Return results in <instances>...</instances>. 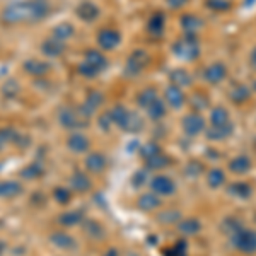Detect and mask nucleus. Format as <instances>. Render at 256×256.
I'll return each instance as SVG.
<instances>
[{
    "label": "nucleus",
    "mask_w": 256,
    "mask_h": 256,
    "mask_svg": "<svg viewBox=\"0 0 256 256\" xmlns=\"http://www.w3.org/2000/svg\"><path fill=\"white\" fill-rule=\"evenodd\" d=\"M148 62V56L144 50H137L130 55V58L126 60V65H125V74L126 76H138L144 68H146Z\"/></svg>",
    "instance_id": "nucleus-4"
},
{
    "label": "nucleus",
    "mask_w": 256,
    "mask_h": 256,
    "mask_svg": "<svg viewBox=\"0 0 256 256\" xmlns=\"http://www.w3.org/2000/svg\"><path fill=\"white\" fill-rule=\"evenodd\" d=\"M70 184H72V188L77 190L79 193H84V192H88V190L90 188V180H89V176L86 174V172L76 171L72 174V178H70Z\"/></svg>",
    "instance_id": "nucleus-19"
},
{
    "label": "nucleus",
    "mask_w": 256,
    "mask_h": 256,
    "mask_svg": "<svg viewBox=\"0 0 256 256\" xmlns=\"http://www.w3.org/2000/svg\"><path fill=\"white\" fill-rule=\"evenodd\" d=\"M202 169H204V166L198 162H190L186 166V174L188 176H198L202 172Z\"/></svg>",
    "instance_id": "nucleus-51"
},
{
    "label": "nucleus",
    "mask_w": 256,
    "mask_h": 256,
    "mask_svg": "<svg viewBox=\"0 0 256 256\" xmlns=\"http://www.w3.org/2000/svg\"><path fill=\"white\" fill-rule=\"evenodd\" d=\"M64 50H65L64 43L56 40H46L41 44V52H43L48 58H56V56H60L62 53H64Z\"/></svg>",
    "instance_id": "nucleus-17"
},
{
    "label": "nucleus",
    "mask_w": 256,
    "mask_h": 256,
    "mask_svg": "<svg viewBox=\"0 0 256 256\" xmlns=\"http://www.w3.org/2000/svg\"><path fill=\"white\" fill-rule=\"evenodd\" d=\"M202 229V224L196 220V218H188V220H183L180 224V230L186 236H192V234H196L198 230Z\"/></svg>",
    "instance_id": "nucleus-38"
},
{
    "label": "nucleus",
    "mask_w": 256,
    "mask_h": 256,
    "mask_svg": "<svg viewBox=\"0 0 256 256\" xmlns=\"http://www.w3.org/2000/svg\"><path fill=\"white\" fill-rule=\"evenodd\" d=\"M190 104H192L196 111H202L205 106H207V99L202 96V94H195V96L190 98Z\"/></svg>",
    "instance_id": "nucleus-47"
},
{
    "label": "nucleus",
    "mask_w": 256,
    "mask_h": 256,
    "mask_svg": "<svg viewBox=\"0 0 256 256\" xmlns=\"http://www.w3.org/2000/svg\"><path fill=\"white\" fill-rule=\"evenodd\" d=\"M158 152H160L159 146H158V144H154V142H150V144H147V146H144V147H142L140 154H142L144 160H146L147 158H150V156H156Z\"/></svg>",
    "instance_id": "nucleus-45"
},
{
    "label": "nucleus",
    "mask_w": 256,
    "mask_h": 256,
    "mask_svg": "<svg viewBox=\"0 0 256 256\" xmlns=\"http://www.w3.org/2000/svg\"><path fill=\"white\" fill-rule=\"evenodd\" d=\"M67 147L76 154H82V152H86L89 148V138L82 134H74L67 140Z\"/></svg>",
    "instance_id": "nucleus-15"
},
{
    "label": "nucleus",
    "mask_w": 256,
    "mask_h": 256,
    "mask_svg": "<svg viewBox=\"0 0 256 256\" xmlns=\"http://www.w3.org/2000/svg\"><path fill=\"white\" fill-rule=\"evenodd\" d=\"M22 192L18 181H0V198H14Z\"/></svg>",
    "instance_id": "nucleus-21"
},
{
    "label": "nucleus",
    "mask_w": 256,
    "mask_h": 256,
    "mask_svg": "<svg viewBox=\"0 0 256 256\" xmlns=\"http://www.w3.org/2000/svg\"><path fill=\"white\" fill-rule=\"evenodd\" d=\"M169 164L168 156H164L162 152H158L156 156H150V158L146 159V168L150 169V171H156V169H164Z\"/></svg>",
    "instance_id": "nucleus-30"
},
{
    "label": "nucleus",
    "mask_w": 256,
    "mask_h": 256,
    "mask_svg": "<svg viewBox=\"0 0 256 256\" xmlns=\"http://www.w3.org/2000/svg\"><path fill=\"white\" fill-rule=\"evenodd\" d=\"M180 218V214L174 212V210H166L159 216V220L164 222V224H174V220Z\"/></svg>",
    "instance_id": "nucleus-48"
},
{
    "label": "nucleus",
    "mask_w": 256,
    "mask_h": 256,
    "mask_svg": "<svg viewBox=\"0 0 256 256\" xmlns=\"http://www.w3.org/2000/svg\"><path fill=\"white\" fill-rule=\"evenodd\" d=\"M227 77V68L224 64L216 62V64H210L207 68L204 70V79L210 82V84H220Z\"/></svg>",
    "instance_id": "nucleus-9"
},
{
    "label": "nucleus",
    "mask_w": 256,
    "mask_h": 256,
    "mask_svg": "<svg viewBox=\"0 0 256 256\" xmlns=\"http://www.w3.org/2000/svg\"><path fill=\"white\" fill-rule=\"evenodd\" d=\"M104 256H118V251L114 250V248H111V250L106 251V254Z\"/></svg>",
    "instance_id": "nucleus-54"
},
{
    "label": "nucleus",
    "mask_w": 256,
    "mask_h": 256,
    "mask_svg": "<svg viewBox=\"0 0 256 256\" xmlns=\"http://www.w3.org/2000/svg\"><path fill=\"white\" fill-rule=\"evenodd\" d=\"M86 168L90 172H102V169L106 168V158L101 152H90L86 159Z\"/></svg>",
    "instance_id": "nucleus-16"
},
{
    "label": "nucleus",
    "mask_w": 256,
    "mask_h": 256,
    "mask_svg": "<svg viewBox=\"0 0 256 256\" xmlns=\"http://www.w3.org/2000/svg\"><path fill=\"white\" fill-rule=\"evenodd\" d=\"M251 186L248 183H242V181H236V183L229 184L227 188V193L232 195L234 198H250L251 196Z\"/></svg>",
    "instance_id": "nucleus-24"
},
{
    "label": "nucleus",
    "mask_w": 256,
    "mask_h": 256,
    "mask_svg": "<svg viewBox=\"0 0 256 256\" xmlns=\"http://www.w3.org/2000/svg\"><path fill=\"white\" fill-rule=\"evenodd\" d=\"M150 188L156 195L159 196H169L176 192V184L174 181L171 180L169 176H164V174H159L156 178H152L150 181Z\"/></svg>",
    "instance_id": "nucleus-5"
},
{
    "label": "nucleus",
    "mask_w": 256,
    "mask_h": 256,
    "mask_svg": "<svg viewBox=\"0 0 256 256\" xmlns=\"http://www.w3.org/2000/svg\"><path fill=\"white\" fill-rule=\"evenodd\" d=\"M122 41V36L116 30H102L98 34V44L102 50H114Z\"/></svg>",
    "instance_id": "nucleus-10"
},
{
    "label": "nucleus",
    "mask_w": 256,
    "mask_h": 256,
    "mask_svg": "<svg viewBox=\"0 0 256 256\" xmlns=\"http://www.w3.org/2000/svg\"><path fill=\"white\" fill-rule=\"evenodd\" d=\"M111 125H114V123H113V118H111L110 111H108V113H104V114H101V116H99V126H101L102 130H110Z\"/></svg>",
    "instance_id": "nucleus-50"
},
{
    "label": "nucleus",
    "mask_w": 256,
    "mask_h": 256,
    "mask_svg": "<svg viewBox=\"0 0 256 256\" xmlns=\"http://www.w3.org/2000/svg\"><path fill=\"white\" fill-rule=\"evenodd\" d=\"M207 6H208V9H212V10L224 12L230 7V2L229 0H207Z\"/></svg>",
    "instance_id": "nucleus-41"
},
{
    "label": "nucleus",
    "mask_w": 256,
    "mask_h": 256,
    "mask_svg": "<svg viewBox=\"0 0 256 256\" xmlns=\"http://www.w3.org/2000/svg\"><path fill=\"white\" fill-rule=\"evenodd\" d=\"M158 98H159L158 90H156L154 88H147V89H144V90H140V92H138L137 102H138L140 106H142L144 110H146L147 106L150 104V102H154Z\"/></svg>",
    "instance_id": "nucleus-32"
},
{
    "label": "nucleus",
    "mask_w": 256,
    "mask_h": 256,
    "mask_svg": "<svg viewBox=\"0 0 256 256\" xmlns=\"http://www.w3.org/2000/svg\"><path fill=\"white\" fill-rule=\"evenodd\" d=\"M166 4L171 9H181L188 4V0H166Z\"/></svg>",
    "instance_id": "nucleus-52"
},
{
    "label": "nucleus",
    "mask_w": 256,
    "mask_h": 256,
    "mask_svg": "<svg viewBox=\"0 0 256 256\" xmlns=\"http://www.w3.org/2000/svg\"><path fill=\"white\" fill-rule=\"evenodd\" d=\"M251 65H253V67L256 68V48L253 50V52H251Z\"/></svg>",
    "instance_id": "nucleus-53"
},
{
    "label": "nucleus",
    "mask_w": 256,
    "mask_h": 256,
    "mask_svg": "<svg viewBox=\"0 0 256 256\" xmlns=\"http://www.w3.org/2000/svg\"><path fill=\"white\" fill-rule=\"evenodd\" d=\"M232 239H234V246H236L241 253H244V254L256 253V232L254 230L241 229Z\"/></svg>",
    "instance_id": "nucleus-3"
},
{
    "label": "nucleus",
    "mask_w": 256,
    "mask_h": 256,
    "mask_svg": "<svg viewBox=\"0 0 256 256\" xmlns=\"http://www.w3.org/2000/svg\"><path fill=\"white\" fill-rule=\"evenodd\" d=\"M72 36H74V26L70 22H62L58 26L53 28V40L64 43V41H67Z\"/></svg>",
    "instance_id": "nucleus-28"
},
{
    "label": "nucleus",
    "mask_w": 256,
    "mask_h": 256,
    "mask_svg": "<svg viewBox=\"0 0 256 256\" xmlns=\"http://www.w3.org/2000/svg\"><path fill=\"white\" fill-rule=\"evenodd\" d=\"M181 28L183 31L190 36H196L198 30L202 28V20L196 18V16H183L181 19Z\"/></svg>",
    "instance_id": "nucleus-22"
},
{
    "label": "nucleus",
    "mask_w": 256,
    "mask_h": 256,
    "mask_svg": "<svg viewBox=\"0 0 256 256\" xmlns=\"http://www.w3.org/2000/svg\"><path fill=\"white\" fill-rule=\"evenodd\" d=\"M2 90H4V94H6L7 98H14L16 94L19 92V84L16 80H7L6 84H4Z\"/></svg>",
    "instance_id": "nucleus-44"
},
{
    "label": "nucleus",
    "mask_w": 256,
    "mask_h": 256,
    "mask_svg": "<svg viewBox=\"0 0 256 256\" xmlns=\"http://www.w3.org/2000/svg\"><path fill=\"white\" fill-rule=\"evenodd\" d=\"M80 113L72 108H64L60 111L58 114V120H60V125L64 128H67V130H74V128H79L82 125H86V122H82L80 120Z\"/></svg>",
    "instance_id": "nucleus-8"
},
{
    "label": "nucleus",
    "mask_w": 256,
    "mask_h": 256,
    "mask_svg": "<svg viewBox=\"0 0 256 256\" xmlns=\"http://www.w3.org/2000/svg\"><path fill=\"white\" fill-rule=\"evenodd\" d=\"M86 234H88L89 238H94V239H101V236H102V227L98 224V222H88L86 224Z\"/></svg>",
    "instance_id": "nucleus-39"
},
{
    "label": "nucleus",
    "mask_w": 256,
    "mask_h": 256,
    "mask_svg": "<svg viewBox=\"0 0 256 256\" xmlns=\"http://www.w3.org/2000/svg\"><path fill=\"white\" fill-rule=\"evenodd\" d=\"M88 64L92 65L94 68L98 70V72H101L102 68L108 65V62H106L104 55H102L101 52H98V50H89L88 53H86V58H84Z\"/></svg>",
    "instance_id": "nucleus-25"
},
{
    "label": "nucleus",
    "mask_w": 256,
    "mask_h": 256,
    "mask_svg": "<svg viewBox=\"0 0 256 256\" xmlns=\"http://www.w3.org/2000/svg\"><path fill=\"white\" fill-rule=\"evenodd\" d=\"M50 7L44 2H18L7 6L2 12L6 22H22V20H41L48 16Z\"/></svg>",
    "instance_id": "nucleus-1"
},
{
    "label": "nucleus",
    "mask_w": 256,
    "mask_h": 256,
    "mask_svg": "<svg viewBox=\"0 0 256 256\" xmlns=\"http://www.w3.org/2000/svg\"><path fill=\"white\" fill-rule=\"evenodd\" d=\"M50 242L55 244L56 248H62V250H72L76 246V241L65 232H53L50 236Z\"/></svg>",
    "instance_id": "nucleus-23"
},
{
    "label": "nucleus",
    "mask_w": 256,
    "mask_h": 256,
    "mask_svg": "<svg viewBox=\"0 0 256 256\" xmlns=\"http://www.w3.org/2000/svg\"><path fill=\"white\" fill-rule=\"evenodd\" d=\"M16 138H18V134H16L14 128H0V150L6 148L9 144L16 142Z\"/></svg>",
    "instance_id": "nucleus-37"
},
{
    "label": "nucleus",
    "mask_w": 256,
    "mask_h": 256,
    "mask_svg": "<svg viewBox=\"0 0 256 256\" xmlns=\"http://www.w3.org/2000/svg\"><path fill=\"white\" fill-rule=\"evenodd\" d=\"M241 229H242V226L239 224L236 218H227V220H226V232L229 234L230 238L236 236V234H238Z\"/></svg>",
    "instance_id": "nucleus-42"
},
{
    "label": "nucleus",
    "mask_w": 256,
    "mask_h": 256,
    "mask_svg": "<svg viewBox=\"0 0 256 256\" xmlns=\"http://www.w3.org/2000/svg\"><path fill=\"white\" fill-rule=\"evenodd\" d=\"M102 101H104V98H102L101 92H98V90H92V92L89 94L88 99H86V102L82 104V108L79 110L80 116L82 118H89L90 114L96 111L99 106L102 104Z\"/></svg>",
    "instance_id": "nucleus-11"
},
{
    "label": "nucleus",
    "mask_w": 256,
    "mask_h": 256,
    "mask_svg": "<svg viewBox=\"0 0 256 256\" xmlns=\"http://www.w3.org/2000/svg\"><path fill=\"white\" fill-rule=\"evenodd\" d=\"M230 132H232V125L205 128V134H207V137H208L210 140H224L226 137H229Z\"/></svg>",
    "instance_id": "nucleus-29"
},
{
    "label": "nucleus",
    "mask_w": 256,
    "mask_h": 256,
    "mask_svg": "<svg viewBox=\"0 0 256 256\" xmlns=\"http://www.w3.org/2000/svg\"><path fill=\"white\" fill-rule=\"evenodd\" d=\"M146 183H147V171H138V172H135L134 178H132V184H134L135 188L144 186Z\"/></svg>",
    "instance_id": "nucleus-49"
},
{
    "label": "nucleus",
    "mask_w": 256,
    "mask_h": 256,
    "mask_svg": "<svg viewBox=\"0 0 256 256\" xmlns=\"http://www.w3.org/2000/svg\"><path fill=\"white\" fill-rule=\"evenodd\" d=\"M172 53L181 60H195L196 56L200 55V46H198L196 36L186 34L184 38L176 41V43L172 44Z\"/></svg>",
    "instance_id": "nucleus-2"
},
{
    "label": "nucleus",
    "mask_w": 256,
    "mask_h": 256,
    "mask_svg": "<svg viewBox=\"0 0 256 256\" xmlns=\"http://www.w3.org/2000/svg\"><path fill=\"white\" fill-rule=\"evenodd\" d=\"M137 207L142 210V212H154V210H158L160 207V196L156 195L154 192L144 193V195L138 198Z\"/></svg>",
    "instance_id": "nucleus-13"
},
{
    "label": "nucleus",
    "mask_w": 256,
    "mask_h": 256,
    "mask_svg": "<svg viewBox=\"0 0 256 256\" xmlns=\"http://www.w3.org/2000/svg\"><path fill=\"white\" fill-rule=\"evenodd\" d=\"M147 31L152 36H160L164 32V16L162 14H156L148 19L147 22Z\"/></svg>",
    "instance_id": "nucleus-31"
},
{
    "label": "nucleus",
    "mask_w": 256,
    "mask_h": 256,
    "mask_svg": "<svg viewBox=\"0 0 256 256\" xmlns=\"http://www.w3.org/2000/svg\"><path fill=\"white\" fill-rule=\"evenodd\" d=\"M38 2H44V0H38Z\"/></svg>",
    "instance_id": "nucleus-56"
},
{
    "label": "nucleus",
    "mask_w": 256,
    "mask_h": 256,
    "mask_svg": "<svg viewBox=\"0 0 256 256\" xmlns=\"http://www.w3.org/2000/svg\"><path fill=\"white\" fill-rule=\"evenodd\" d=\"M111 113V118H113V123L114 125H118L120 128H125L126 122H128V116H130L132 111H128L125 106L122 104H116L113 110L110 111Z\"/></svg>",
    "instance_id": "nucleus-27"
},
{
    "label": "nucleus",
    "mask_w": 256,
    "mask_h": 256,
    "mask_svg": "<svg viewBox=\"0 0 256 256\" xmlns=\"http://www.w3.org/2000/svg\"><path fill=\"white\" fill-rule=\"evenodd\" d=\"M229 169L236 174H242V172H248L251 169V160L248 156H238L229 162Z\"/></svg>",
    "instance_id": "nucleus-26"
},
{
    "label": "nucleus",
    "mask_w": 256,
    "mask_h": 256,
    "mask_svg": "<svg viewBox=\"0 0 256 256\" xmlns=\"http://www.w3.org/2000/svg\"><path fill=\"white\" fill-rule=\"evenodd\" d=\"M164 101H166V104L171 106L172 110H181L186 104V96H184L183 89L171 84L166 89V92H164Z\"/></svg>",
    "instance_id": "nucleus-6"
},
{
    "label": "nucleus",
    "mask_w": 256,
    "mask_h": 256,
    "mask_svg": "<svg viewBox=\"0 0 256 256\" xmlns=\"http://www.w3.org/2000/svg\"><path fill=\"white\" fill-rule=\"evenodd\" d=\"M24 70H26L30 76H34V77H43L46 76L52 68V65L48 62H43V60H34V58H30L24 62Z\"/></svg>",
    "instance_id": "nucleus-12"
},
{
    "label": "nucleus",
    "mask_w": 256,
    "mask_h": 256,
    "mask_svg": "<svg viewBox=\"0 0 256 256\" xmlns=\"http://www.w3.org/2000/svg\"><path fill=\"white\" fill-rule=\"evenodd\" d=\"M169 79H171L172 86H178V88H184V86H188L190 82H192V77H190V74L186 70H172L171 76H169Z\"/></svg>",
    "instance_id": "nucleus-35"
},
{
    "label": "nucleus",
    "mask_w": 256,
    "mask_h": 256,
    "mask_svg": "<svg viewBox=\"0 0 256 256\" xmlns=\"http://www.w3.org/2000/svg\"><path fill=\"white\" fill-rule=\"evenodd\" d=\"M53 196H55V200L58 202V204H67L70 200V193L67 188L60 186V188H55V192H53Z\"/></svg>",
    "instance_id": "nucleus-46"
},
{
    "label": "nucleus",
    "mask_w": 256,
    "mask_h": 256,
    "mask_svg": "<svg viewBox=\"0 0 256 256\" xmlns=\"http://www.w3.org/2000/svg\"><path fill=\"white\" fill-rule=\"evenodd\" d=\"M253 88H254V90H256V80L253 82Z\"/></svg>",
    "instance_id": "nucleus-55"
},
{
    "label": "nucleus",
    "mask_w": 256,
    "mask_h": 256,
    "mask_svg": "<svg viewBox=\"0 0 256 256\" xmlns=\"http://www.w3.org/2000/svg\"><path fill=\"white\" fill-rule=\"evenodd\" d=\"M76 12L82 20H86V22H90V20L99 18V7L92 2H82L80 6L77 7Z\"/></svg>",
    "instance_id": "nucleus-14"
},
{
    "label": "nucleus",
    "mask_w": 256,
    "mask_h": 256,
    "mask_svg": "<svg viewBox=\"0 0 256 256\" xmlns=\"http://www.w3.org/2000/svg\"><path fill=\"white\" fill-rule=\"evenodd\" d=\"M147 111V116L150 118V120H160V118H164V114H166V101H162L160 98L156 99L154 102H150V104L146 108Z\"/></svg>",
    "instance_id": "nucleus-20"
},
{
    "label": "nucleus",
    "mask_w": 256,
    "mask_h": 256,
    "mask_svg": "<svg viewBox=\"0 0 256 256\" xmlns=\"http://www.w3.org/2000/svg\"><path fill=\"white\" fill-rule=\"evenodd\" d=\"M82 222V212L79 210H70V212H65L60 216V224L65 227H74Z\"/></svg>",
    "instance_id": "nucleus-34"
},
{
    "label": "nucleus",
    "mask_w": 256,
    "mask_h": 256,
    "mask_svg": "<svg viewBox=\"0 0 256 256\" xmlns=\"http://www.w3.org/2000/svg\"><path fill=\"white\" fill-rule=\"evenodd\" d=\"M210 123H212V126H226V125H230L229 111H227L224 106H217V108H214L212 113H210Z\"/></svg>",
    "instance_id": "nucleus-18"
},
{
    "label": "nucleus",
    "mask_w": 256,
    "mask_h": 256,
    "mask_svg": "<svg viewBox=\"0 0 256 256\" xmlns=\"http://www.w3.org/2000/svg\"><path fill=\"white\" fill-rule=\"evenodd\" d=\"M41 168L38 166V164H31V166H28L24 171H20V176L26 178V180H32V178H38L41 174Z\"/></svg>",
    "instance_id": "nucleus-43"
},
{
    "label": "nucleus",
    "mask_w": 256,
    "mask_h": 256,
    "mask_svg": "<svg viewBox=\"0 0 256 256\" xmlns=\"http://www.w3.org/2000/svg\"><path fill=\"white\" fill-rule=\"evenodd\" d=\"M183 130L184 134L190 135V137H196L202 132H205V122L204 118L198 113H192L188 116L183 118Z\"/></svg>",
    "instance_id": "nucleus-7"
},
{
    "label": "nucleus",
    "mask_w": 256,
    "mask_h": 256,
    "mask_svg": "<svg viewBox=\"0 0 256 256\" xmlns=\"http://www.w3.org/2000/svg\"><path fill=\"white\" fill-rule=\"evenodd\" d=\"M207 183L210 188H218L222 186V184L226 183V172L222 171V169H210L208 174H207Z\"/></svg>",
    "instance_id": "nucleus-33"
},
{
    "label": "nucleus",
    "mask_w": 256,
    "mask_h": 256,
    "mask_svg": "<svg viewBox=\"0 0 256 256\" xmlns=\"http://www.w3.org/2000/svg\"><path fill=\"white\" fill-rule=\"evenodd\" d=\"M250 89L246 88V86H242V84H238V86H234L232 89L229 90V98L232 99L234 102H242V101H246L248 98H250Z\"/></svg>",
    "instance_id": "nucleus-36"
},
{
    "label": "nucleus",
    "mask_w": 256,
    "mask_h": 256,
    "mask_svg": "<svg viewBox=\"0 0 256 256\" xmlns=\"http://www.w3.org/2000/svg\"><path fill=\"white\" fill-rule=\"evenodd\" d=\"M77 70H79V74H80V76L88 77V79H90V77H96L98 74H99L98 70L94 68L90 64H88V62H86V60L82 62V64H79V68H77Z\"/></svg>",
    "instance_id": "nucleus-40"
}]
</instances>
